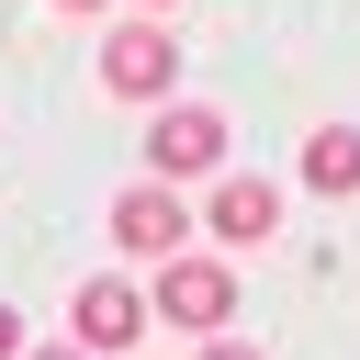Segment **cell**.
Segmentation results:
<instances>
[{
	"instance_id": "6da1fadb",
	"label": "cell",
	"mask_w": 360,
	"mask_h": 360,
	"mask_svg": "<svg viewBox=\"0 0 360 360\" xmlns=\"http://www.w3.org/2000/svg\"><path fill=\"white\" fill-rule=\"evenodd\" d=\"M146 169H158V191L225 169V112H214V101H169V112L146 124Z\"/></svg>"
},
{
	"instance_id": "7a4b0ae2",
	"label": "cell",
	"mask_w": 360,
	"mask_h": 360,
	"mask_svg": "<svg viewBox=\"0 0 360 360\" xmlns=\"http://www.w3.org/2000/svg\"><path fill=\"white\" fill-rule=\"evenodd\" d=\"M169 79H180V45H169L158 22H112V45H101V90H112V101H169Z\"/></svg>"
},
{
	"instance_id": "3957f363",
	"label": "cell",
	"mask_w": 360,
	"mask_h": 360,
	"mask_svg": "<svg viewBox=\"0 0 360 360\" xmlns=\"http://www.w3.org/2000/svg\"><path fill=\"white\" fill-rule=\"evenodd\" d=\"M146 304H158L169 326H225V315H236V270H225V259H191V248H180V259L158 270V292H146Z\"/></svg>"
},
{
	"instance_id": "277c9868",
	"label": "cell",
	"mask_w": 360,
	"mask_h": 360,
	"mask_svg": "<svg viewBox=\"0 0 360 360\" xmlns=\"http://www.w3.org/2000/svg\"><path fill=\"white\" fill-rule=\"evenodd\" d=\"M180 236H191L180 191H158V180H146V191H124V202H112V248H124V259H158V270H169V259H180Z\"/></svg>"
},
{
	"instance_id": "5b68a950",
	"label": "cell",
	"mask_w": 360,
	"mask_h": 360,
	"mask_svg": "<svg viewBox=\"0 0 360 360\" xmlns=\"http://www.w3.org/2000/svg\"><path fill=\"white\" fill-rule=\"evenodd\" d=\"M68 326H79V349H135V338H146V292L101 270V281H79V304H68Z\"/></svg>"
},
{
	"instance_id": "8992f818",
	"label": "cell",
	"mask_w": 360,
	"mask_h": 360,
	"mask_svg": "<svg viewBox=\"0 0 360 360\" xmlns=\"http://www.w3.org/2000/svg\"><path fill=\"white\" fill-rule=\"evenodd\" d=\"M202 225H214V236H225V248H259V236H270V225H281V191H270V180H248V169H236V180H214V202H202Z\"/></svg>"
},
{
	"instance_id": "52a82bcc",
	"label": "cell",
	"mask_w": 360,
	"mask_h": 360,
	"mask_svg": "<svg viewBox=\"0 0 360 360\" xmlns=\"http://www.w3.org/2000/svg\"><path fill=\"white\" fill-rule=\"evenodd\" d=\"M292 180L326 191V202H349V191H360V124H315L304 158H292Z\"/></svg>"
},
{
	"instance_id": "ba28073f",
	"label": "cell",
	"mask_w": 360,
	"mask_h": 360,
	"mask_svg": "<svg viewBox=\"0 0 360 360\" xmlns=\"http://www.w3.org/2000/svg\"><path fill=\"white\" fill-rule=\"evenodd\" d=\"M202 360H259V349L248 338H202Z\"/></svg>"
},
{
	"instance_id": "9c48e42d",
	"label": "cell",
	"mask_w": 360,
	"mask_h": 360,
	"mask_svg": "<svg viewBox=\"0 0 360 360\" xmlns=\"http://www.w3.org/2000/svg\"><path fill=\"white\" fill-rule=\"evenodd\" d=\"M0 360H22V315L11 304H0Z\"/></svg>"
},
{
	"instance_id": "30bf717a",
	"label": "cell",
	"mask_w": 360,
	"mask_h": 360,
	"mask_svg": "<svg viewBox=\"0 0 360 360\" xmlns=\"http://www.w3.org/2000/svg\"><path fill=\"white\" fill-rule=\"evenodd\" d=\"M22 360H90V349H22Z\"/></svg>"
},
{
	"instance_id": "8fae6325",
	"label": "cell",
	"mask_w": 360,
	"mask_h": 360,
	"mask_svg": "<svg viewBox=\"0 0 360 360\" xmlns=\"http://www.w3.org/2000/svg\"><path fill=\"white\" fill-rule=\"evenodd\" d=\"M56 11H101V0H56Z\"/></svg>"
},
{
	"instance_id": "7c38bea8",
	"label": "cell",
	"mask_w": 360,
	"mask_h": 360,
	"mask_svg": "<svg viewBox=\"0 0 360 360\" xmlns=\"http://www.w3.org/2000/svg\"><path fill=\"white\" fill-rule=\"evenodd\" d=\"M146 11H169V0H146Z\"/></svg>"
}]
</instances>
